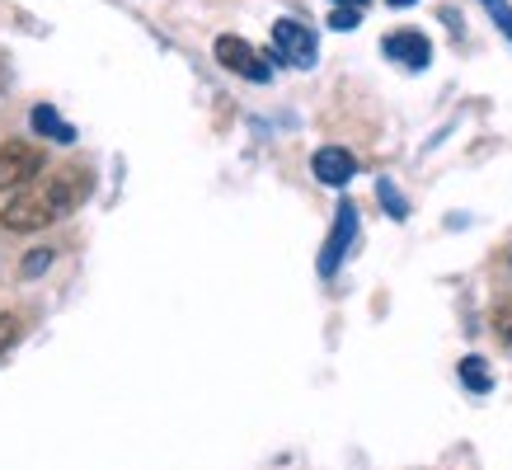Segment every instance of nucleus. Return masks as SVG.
<instances>
[{
  "instance_id": "16",
  "label": "nucleus",
  "mask_w": 512,
  "mask_h": 470,
  "mask_svg": "<svg viewBox=\"0 0 512 470\" xmlns=\"http://www.w3.org/2000/svg\"><path fill=\"white\" fill-rule=\"evenodd\" d=\"M334 5H357V10H362V5H367V0H334Z\"/></svg>"
},
{
  "instance_id": "15",
  "label": "nucleus",
  "mask_w": 512,
  "mask_h": 470,
  "mask_svg": "<svg viewBox=\"0 0 512 470\" xmlns=\"http://www.w3.org/2000/svg\"><path fill=\"white\" fill-rule=\"evenodd\" d=\"M489 15H494V24L503 29V38L512 43V10H508V5H503V0H494V5H489Z\"/></svg>"
},
{
  "instance_id": "2",
  "label": "nucleus",
  "mask_w": 512,
  "mask_h": 470,
  "mask_svg": "<svg viewBox=\"0 0 512 470\" xmlns=\"http://www.w3.org/2000/svg\"><path fill=\"white\" fill-rule=\"evenodd\" d=\"M43 179V151L33 141H5L0 146V188H29Z\"/></svg>"
},
{
  "instance_id": "3",
  "label": "nucleus",
  "mask_w": 512,
  "mask_h": 470,
  "mask_svg": "<svg viewBox=\"0 0 512 470\" xmlns=\"http://www.w3.org/2000/svg\"><path fill=\"white\" fill-rule=\"evenodd\" d=\"M212 52H217V62L226 66L231 76H245V80H254V85H268V80H273L268 57H259V52H254L245 38H235V33H221L217 43H212Z\"/></svg>"
},
{
  "instance_id": "4",
  "label": "nucleus",
  "mask_w": 512,
  "mask_h": 470,
  "mask_svg": "<svg viewBox=\"0 0 512 470\" xmlns=\"http://www.w3.org/2000/svg\"><path fill=\"white\" fill-rule=\"evenodd\" d=\"M273 57L287 66H315V33L306 24H296V19H278L273 24Z\"/></svg>"
},
{
  "instance_id": "9",
  "label": "nucleus",
  "mask_w": 512,
  "mask_h": 470,
  "mask_svg": "<svg viewBox=\"0 0 512 470\" xmlns=\"http://www.w3.org/2000/svg\"><path fill=\"white\" fill-rule=\"evenodd\" d=\"M461 386L475 395H489L494 391V372H489V362L484 358H466L461 362Z\"/></svg>"
},
{
  "instance_id": "7",
  "label": "nucleus",
  "mask_w": 512,
  "mask_h": 470,
  "mask_svg": "<svg viewBox=\"0 0 512 470\" xmlns=\"http://www.w3.org/2000/svg\"><path fill=\"white\" fill-rule=\"evenodd\" d=\"M353 235H357V207L343 203L339 217H334V231H329V240H325V259H320V273H325V278L343 264V254H348V245H353Z\"/></svg>"
},
{
  "instance_id": "12",
  "label": "nucleus",
  "mask_w": 512,
  "mask_h": 470,
  "mask_svg": "<svg viewBox=\"0 0 512 470\" xmlns=\"http://www.w3.org/2000/svg\"><path fill=\"white\" fill-rule=\"evenodd\" d=\"M19 344V315H5L0 311V358L10 353V348Z\"/></svg>"
},
{
  "instance_id": "14",
  "label": "nucleus",
  "mask_w": 512,
  "mask_h": 470,
  "mask_svg": "<svg viewBox=\"0 0 512 470\" xmlns=\"http://www.w3.org/2000/svg\"><path fill=\"white\" fill-rule=\"evenodd\" d=\"M494 334H498V339H503V344L512 348V301H503V306H498V311H494Z\"/></svg>"
},
{
  "instance_id": "5",
  "label": "nucleus",
  "mask_w": 512,
  "mask_h": 470,
  "mask_svg": "<svg viewBox=\"0 0 512 470\" xmlns=\"http://www.w3.org/2000/svg\"><path fill=\"white\" fill-rule=\"evenodd\" d=\"M381 52H386L395 66H409V71H423V66L433 62V43H428L419 29H395L386 43H381Z\"/></svg>"
},
{
  "instance_id": "18",
  "label": "nucleus",
  "mask_w": 512,
  "mask_h": 470,
  "mask_svg": "<svg viewBox=\"0 0 512 470\" xmlns=\"http://www.w3.org/2000/svg\"><path fill=\"white\" fill-rule=\"evenodd\" d=\"M484 5H494V0H484Z\"/></svg>"
},
{
  "instance_id": "13",
  "label": "nucleus",
  "mask_w": 512,
  "mask_h": 470,
  "mask_svg": "<svg viewBox=\"0 0 512 470\" xmlns=\"http://www.w3.org/2000/svg\"><path fill=\"white\" fill-rule=\"evenodd\" d=\"M357 19H362V10H357V5H339V10L329 15V29L348 33V29H357Z\"/></svg>"
},
{
  "instance_id": "11",
  "label": "nucleus",
  "mask_w": 512,
  "mask_h": 470,
  "mask_svg": "<svg viewBox=\"0 0 512 470\" xmlns=\"http://www.w3.org/2000/svg\"><path fill=\"white\" fill-rule=\"evenodd\" d=\"M52 254L57 250H29V259H24V264H19V273H24V278H38V273H47V268H52Z\"/></svg>"
},
{
  "instance_id": "6",
  "label": "nucleus",
  "mask_w": 512,
  "mask_h": 470,
  "mask_svg": "<svg viewBox=\"0 0 512 470\" xmlns=\"http://www.w3.org/2000/svg\"><path fill=\"white\" fill-rule=\"evenodd\" d=\"M311 170H315V179H320V184L343 188L357 174V156H353V151H343V146H320V151L311 156Z\"/></svg>"
},
{
  "instance_id": "10",
  "label": "nucleus",
  "mask_w": 512,
  "mask_h": 470,
  "mask_svg": "<svg viewBox=\"0 0 512 470\" xmlns=\"http://www.w3.org/2000/svg\"><path fill=\"white\" fill-rule=\"evenodd\" d=\"M376 198H381V203L390 207V217H395V221H404V217H409V203H404V198H400V188L390 184V179H381V184H376Z\"/></svg>"
},
{
  "instance_id": "8",
  "label": "nucleus",
  "mask_w": 512,
  "mask_h": 470,
  "mask_svg": "<svg viewBox=\"0 0 512 470\" xmlns=\"http://www.w3.org/2000/svg\"><path fill=\"white\" fill-rule=\"evenodd\" d=\"M29 123H33V132H43L47 141H62V146H71V141H76V127L62 123V113L52 109V104H38V109L29 113Z\"/></svg>"
},
{
  "instance_id": "17",
  "label": "nucleus",
  "mask_w": 512,
  "mask_h": 470,
  "mask_svg": "<svg viewBox=\"0 0 512 470\" xmlns=\"http://www.w3.org/2000/svg\"><path fill=\"white\" fill-rule=\"evenodd\" d=\"M386 5H395V10H404V5H414V0H386Z\"/></svg>"
},
{
  "instance_id": "1",
  "label": "nucleus",
  "mask_w": 512,
  "mask_h": 470,
  "mask_svg": "<svg viewBox=\"0 0 512 470\" xmlns=\"http://www.w3.org/2000/svg\"><path fill=\"white\" fill-rule=\"evenodd\" d=\"M90 170H57L52 179H38V184L19 188L10 203L0 207V226L15 235H29V231H43L52 221L71 217L85 198H90Z\"/></svg>"
}]
</instances>
